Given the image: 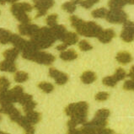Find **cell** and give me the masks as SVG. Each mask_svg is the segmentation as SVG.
Masks as SVG:
<instances>
[{
	"mask_svg": "<svg viewBox=\"0 0 134 134\" xmlns=\"http://www.w3.org/2000/svg\"><path fill=\"white\" fill-rule=\"evenodd\" d=\"M30 41L38 49H45L52 47V44L56 41V39L52 35L51 29L41 27L35 36L30 38Z\"/></svg>",
	"mask_w": 134,
	"mask_h": 134,
	"instance_id": "obj_1",
	"label": "cell"
},
{
	"mask_svg": "<svg viewBox=\"0 0 134 134\" xmlns=\"http://www.w3.org/2000/svg\"><path fill=\"white\" fill-rule=\"evenodd\" d=\"M22 57L25 59L33 61V62L43 65H51L55 61V57L52 55L51 53L39 52V50L33 52H22Z\"/></svg>",
	"mask_w": 134,
	"mask_h": 134,
	"instance_id": "obj_2",
	"label": "cell"
},
{
	"mask_svg": "<svg viewBox=\"0 0 134 134\" xmlns=\"http://www.w3.org/2000/svg\"><path fill=\"white\" fill-rule=\"evenodd\" d=\"M75 30L79 35L86 37H98L103 30L99 25L92 21H83L82 24Z\"/></svg>",
	"mask_w": 134,
	"mask_h": 134,
	"instance_id": "obj_3",
	"label": "cell"
},
{
	"mask_svg": "<svg viewBox=\"0 0 134 134\" xmlns=\"http://www.w3.org/2000/svg\"><path fill=\"white\" fill-rule=\"evenodd\" d=\"M88 108L89 105L86 102L81 101L79 103H74V104L68 105L65 108V112L68 116H87Z\"/></svg>",
	"mask_w": 134,
	"mask_h": 134,
	"instance_id": "obj_4",
	"label": "cell"
},
{
	"mask_svg": "<svg viewBox=\"0 0 134 134\" xmlns=\"http://www.w3.org/2000/svg\"><path fill=\"white\" fill-rule=\"evenodd\" d=\"M105 19L112 24H124L127 20V14L121 9H110L107 13Z\"/></svg>",
	"mask_w": 134,
	"mask_h": 134,
	"instance_id": "obj_5",
	"label": "cell"
},
{
	"mask_svg": "<svg viewBox=\"0 0 134 134\" xmlns=\"http://www.w3.org/2000/svg\"><path fill=\"white\" fill-rule=\"evenodd\" d=\"M34 2V7L37 9L36 18L43 16L47 11L54 5L53 0H32Z\"/></svg>",
	"mask_w": 134,
	"mask_h": 134,
	"instance_id": "obj_6",
	"label": "cell"
},
{
	"mask_svg": "<svg viewBox=\"0 0 134 134\" xmlns=\"http://www.w3.org/2000/svg\"><path fill=\"white\" fill-rule=\"evenodd\" d=\"M49 75L51 76L52 79H55L56 83L58 85H65L68 80V77L66 74L54 68H51L49 69Z\"/></svg>",
	"mask_w": 134,
	"mask_h": 134,
	"instance_id": "obj_7",
	"label": "cell"
},
{
	"mask_svg": "<svg viewBox=\"0 0 134 134\" xmlns=\"http://www.w3.org/2000/svg\"><path fill=\"white\" fill-rule=\"evenodd\" d=\"M19 27V32L20 33L22 36H27L32 37L35 36L39 30V27L36 25H32V24H20L18 26Z\"/></svg>",
	"mask_w": 134,
	"mask_h": 134,
	"instance_id": "obj_8",
	"label": "cell"
},
{
	"mask_svg": "<svg viewBox=\"0 0 134 134\" xmlns=\"http://www.w3.org/2000/svg\"><path fill=\"white\" fill-rule=\"evenodd\" d=\"M10 42L12 43L14 45V47L15 48H17L20 52V51L23 52L25 49V47H27L29 41H27L25 39H23V38H21L20 36L13 34L12 37H11Z\"/></svg>",
	"mask_w": 134,
	"mask_h": 134,
	"instance_id": "obj_9",
	"label": "cell"
},
{
	"mask_svg": "<svg viewBox=\"0 0 134 134\" xmlns=\"http://www.w3.org/2000/svg\"><path fill=\"white\" fill-rule=\"evenodd\" d=\"M51 31L52 33L53 36L55 37L56 40H61L63 41V38L65 37L67 34V29L64 25H56L53 27H51Z\"/></svg>",
	"mask_w": 134,
	"mask_h": 134,
	"instance_id": "obj_10",
	"label": "cell"
},
{
	"mask_svg": "<svg viewBox=\"0 0 134 134\" xmlns=\"http://www.w3.org/2000/svg\"><path fill=\"white\" fill-rule=\"evenodd\" d=\"M11 12L14 14V16L20 21L21 24H28L30 21V18L29 17V15L26 14V12L24 11L19 10L17 9L11 7Z\"/></svg>",
	"mask_w": 134,
	"mask_h": 134,
	"instance_id": "obj_11",
	"label": "cell"
},
{
	"mask_svg": "<svg viewBox=\"0 0 134 134\" xmlns=\"http://www.w3.org/2000/svg\"><path fill=\"white\" fill-rule=\"evenodd\" d=\"M115 36H116V33H115L114 30L112 29H107L103 30L97 38L102 43H109Z\"/></svg>",
	"mask_w": 134,
	"mask_h": 134,
	"instance_id": "obj_12",
	"label": "cell"
},
{
	"mask_svg": "<svg viewBox=\"0 0 134 134\" xmlns=\"http://www.w3.org/2000/svg\"><path fill=\"white\" fill-rule=\"evenodd\" d=\"M0 71L3 72H14L16 71V66H15L14 62L9 60L3 61L0 63Z\"/></svg>",
	"mask_w": 134,
	"mask_h": 134,
	"instance_id": "obj_13",
	"label": "cell"
},
{
	"mask_svg": "<svg viewBox=\"0 0 134 134\" xmlns=\"http://www.w3.org/2000/svg\"><path fill=\"white\" fill-rule=\"evenodd\" d=\"M79 41V36L76 33L74 32H67L66 36L63 38V42L68 47V46H72L78 42Z\"/></svg>",
	"mask_w": 134,
	"mask_h": 134,
	"instance_id": "obj_14",
	"label": "cell"
},
{
	"mask_svg": "<svg viewBox=\"0 0 134 134\" xmlns=\"http://www.w3.org/2000/svg\"><path fill=\"white\" fill-rule=\"evenodd\" d=\"M116 59L118 63H120L121 64H127L130 62H132V57L131 54L127 52H120L117 53Z\"/></svg>",
	"mask_w": 134,
	"mask_h": 134,
	"instance_id": "obj_15",
	"label": "cell"
},
{
	"mask_svg": "<svg viewBox=\"0 0 134 134\" xmlns=\"http://www.w3.org/2000/svg\"><path fill=\"white\" fill-rule=\"evenodd\" d=\"M78 57V54L74 49H69L68 51L61 52L60 58L64 61H72Z\"/></svg>",
	"mask_w": 134,
	"mask_h": 134,
	"instance_id": "obj_16",
	"label": "cell"
},
{
	"mask_svg": "<svg viewBox=\"0 0 134 134\" xmlns=\"http://www.w3.org/2000/svg\"><path fill=\"white\" fill-rule=\"evenodd\" d=\"M25 118L27 121L30 125H34V124H36L38 122L40 121L41 120V114L39 112H36V111H32L28 112V113H25Z\"/></svg>",
	"mask_w": 134,
	"mask_h": 134,
	"instance_id": "obj_17",
	"label": "cell"
},
{
	"mask_svg": "<svg viewBox=\"0 0 134 134\" xmlns=\"http://www.w3.org/2000/svg\"><path fill=\"white\" fill-rule=\"evenodd\" d=\"M10 94L11 96H12L13 99V102H19L20 99L21 98V96L24 94V90H23V88L21 86H15L14 87L12 90H10Z\"/></svg>",
	"mask_w": 134,
	"mask_h": 134,
	"instance_id": "obj_18",
	"label": "cell"
},
{
	"mask_svg": "<svg viewBox=\"0 0 134 134\" xmlns=\"http://www.w3.org/2000/svg\"><path fill=\"white\" fill-rule=\"evenodd\" d=\"M96 80V75L94 72L91 71H86L81 75V81L83 83H92L93 82H94Z\"/></svg>",
	"mask_w": 134,
	"mask_h": 134,
	"instance_id": "obj_19",
	"label": "cell"
},
{
	"mask_svg": "<svg viewBox=\"0 0 134 134\" xmlns=\"http://www.w3.org/2000/svg\"><path fill=\"white\" fill-rule=\"evenodd\" d=\"M19 52H20V51H19L17 48L14 47L12 49L6 50V51L3 52V57H4L5 60L14 62V60L16 59L19 56Z\"/></svg>",
	"mask_w": 134,
	"mask_h": 134,
	"instance_id": "obj_20",
	"label": "cell"
},
{
	"mask_svg": "<svg viewBox=\"0 0 134 134\" xmlns=\"http://www.w3.org/2000/svg\"><path fill=\"white\" fill-rule=\"evenodd\" d=\"M13 34L9 30H7L4 29H0V43L3 45H5L7 43L10 42L11 37Z\"/></svg>",
	"mask_w": 134,
	"mask_h": 134,
	"instance_id": "obj_21",
	"label": "cell"
},
{
	"mask_svg": "<svg viewBox=\"0 0 134 134\" xmlns=\"http://www.w3.org/2000/svg\"><path fill=\"white\" fill-rule=\"evenodd\" d=\"M121 38L125 42H132L134 40V33L130 30L123 28V30L121 33Z\"/></svg>",
	"mask_w": 134,
	"mask_h": 134,
	"instance_id": "obj_22",
	"label": "cell"
},
{
	"mask_svg": "<svg viewBox=\"0 0 134 134\" xmlns=\"http://www.w3.org/2000/svg\"><path fill=\"white\" fill-rule=\"evenodd\" d=\"M11 7L14 8V9H17L19 10L24 11V12H26V13L30 12V11L33 9V7L28 3H14Z\"/></svg>",
	"mask_w": 134,
	"mask_h": 134,
	"instance_id": "obj_23",
	"label": "cell"
},
{
	"mask_svg": "<svg viewBox=\"0 0 134 134\" xmlns=\"http://www.w3.org/2000/svg\"><path fill=\"white\" fill-rule=\"evenodd\" d=\"M127 4L126 0H116V1H109L108 6L110 8V9H121L122 7H124Z\"/></svg>",
	"mask_w": 134,
	"mask_h": 134,
	"instance_id": "obj_24",
	"label": "cell"
},
{
	"mask_svg": "<svg viewBox=\"0 0 134 134\" xmlns=\"http://www.w3.org/2000/svg\"><path fill=\"white\" fill-rule=\"evenodd\" d=\"M28 79H29L28 74L25 72L20 71V72H17L16 74H14V80L17 83H24L25 81H27Z\"/></svg>",
	"mask_w": 134,
	"mask_h": 134,
	"instance_id": "obj_25",
	"label": "cell"
},
{
	"mask_svg": "<svg viewBox=\"0 0 134 134\" xmlns=\"http://www.w3.org/2000/svg\"><path fill=\"white\" fill-rule=\"evenodd\" d=\"M107 13H108V10L105 8H101V9H97L94 10L92 12V16L94 18H97V19H100V18H105Z\"/></svg>",
	"mask_w": 134,
	"mask_h": 134,
	"instance_id": "obj_26",
	"label": "cell"
},
{
	"mask_svg": "<svg viewBox=\"0 0 134 134\" xmlns=\"http://www.w3.org/2000/svg\"><path fill=\"white\" fill-rule=\"evenodd\" d=\"M38 87H39L43 92H45V93H47V94L51 93V92H52L53 90H54V86H53L52 83H47V82L40 83L39 85H38Z\"/></svg>",
	"mask_w": 134,
	"mask_h": 134,
	"instance_id": "obj_27",
	"label": "cell"
},
{
	"mask_svg": "<svg viewBox=\"0 0 134 134\" xmlns=\"http://www.w3.org/2000/svg\"><path fill=\"white\" fill-rule=\"evenodd\" d=\"M63 9L65 10L66 12L68 13H70V14H72L75 11L76 9V4H74L72 2H66V3H64L63 6Z\"/></svg>",
	"mask_w": 134,
	"mask_h": 134,
	"instance_id": "obj_28",
	"label": "cell"
},
{
	"mask_svg": "<svg viewBox=\"0 0 134 134\" xmlns=\"http://www.w3.org/2000/svg\"><path fill=\"white\" fill-rule=\"evenodd\" d=\"M102 82H103V85H105V86H109V87H114V86H116L117 83V81L113 76H108V77L104 78Z\"/></svg>",
	"mask_w": 134,
	"mask_h": 134,
	"instance_id": "obj_29",
	"label": "cell"
},
{
	"mask_svg": "<svg viewBox=\"0 0 134 134\" xmlns=\"http://www.w3.org/2000/svg\"><path fill=\"white\" fill-rule=\"evenodd\" d=\"M9 116L10 119L12 120L13 121H14V122H18L19 120H20L21 118V116H22L20 112V110H19L17 108H15V107L13 109L12 111L9 114Z\"/></svg>",
	"mask_w": 134,
	"mask_h": 134,
	"instance_id": "obj_30",
	"label": "cell"
},
{
	"mask_svg": "<svg viewBox=\"0 0 134 134\" xmlns=\"http://www.w3.org/2000/svg\"><path fill=\"white\" fill-rule=\"evenodd\" d=\"M126 76H127V74H126L125 70L122 69L121 68H117V69H116V72H115V74L113 75V77L116 79V80L117 82H119V81H121V80L124 79Z\"/></svg>",
	"mask_w": 134,
	"mask_h": 134,
	"instance_id": "obj_31",
	"label": "cell"
},
{
	"mask_svg": "<svg viewBox=\"0 0 134 134\" xmlns=\"http://www.w3.org/2000/svg\"><path fill=\"white\" fill-rule=\"evenodd\" d=\"M57 14H50L47 16V20H46V22L48 26L50 27H53L57 25Z\"/></svg>",
	"mask_w": 134,
	"mask_h": 134,
	"instance_id": "obj_32",
	"label": "cell"
},
{
	"mask_svg": "<svg viewBox=\"0 0 134 134\" xmlns=\"http://www.w3.org/2000/svg\"><path fill=\"white\" fill-rule=\"evenodd\" d=\"M110 116V110L107 109H100L95 114V117L101 118V119L107 120V118Z\"/></svg>",
	"mask_w": 134,
	"mask_h": 134,
	"instance_id": "obj_33",
	"label": "cell"
},
{
	"mask_svg": "<svg viewBox=\"0 0 134 134\" xmlns=\"http://www.w3.org/2000/svg\"><path fill=\"white\" fill-rule=\"evenodd\" d=\"M79 49L81 50V51L83 52H87V51H90V50H91L92 48H93V47L90 44V42H88L87 41L85 40H82L79 41Z\"/></svg>",
	"mask_w": 134,
	"mask_h": 134,
	"instance_id": "obj_34",
	"label": "cell"
},
{
	"mask_svg": "<svg viewBox=\"0 0 134 134\" xmlns=\"http://www.w3.org/2000/svg\"><path fill=\"white\" fill-rule=\"evenodd\" d=\"M36 106V103L32 99V100L26 103L25 105H23V109H24V111L25 113H28V112H30V111H32V110H34Z\"/></svg>",
	"mask_w": 134,
	"mask_h": 134,
	"instance_id": "obj_35",
	"label": "cell"
},
{
	"mask_svg": "<svg viewBox=\"0 0 134 134\" xmlns=\"http://www.w3.org/2000/svg\"><path fill=\"white\" fill-rule=\"evenodd\" d=\"M83 20H82L81 19H79V17H77L76 15H72L70 17V22H71V25L74 28H78L79 26L80 25L83 23Z\"/></svg>",
	"mask_w": 134,
	"mask_h": 134,
	"instance_id": "obj_36",
	"label": "cell"
},
{
	"mask_svg": "<svg viewBox=\"0 0 134 134\" xmlns=\"http://www.w3.org/2000/svg\"><path fill=\"white\" fill-rule=\"evenodd\" d=\"M99 1V0H82L79 4L85 9H90L92 6L95 4V3H97Z\"/></svg>",
	"mask_w": 134,
	"mask_h": 134,
	"instance_id": "obj_37",
	"label": "cell"
},
{
	"mask_svg": "<svg viewBox=\"0 0 134 134\" xmlns=\"http://www.w3.org/2000/svg\"><path fill=\"white\" fill-rule=\"evenodd\" d=\"M14 108V106L12 104L3 105H1V107H0V112L9 115L11 111H12Z\"/></svg>",
	"mask_w": 134,
	"mask_h": 134,
	"instance_id": "obj_38",
	"label": "cell"
},
{
	"mask_svg": "<svg viewBox=\"0 0 134 134\" xmlns=\"http://www.w3.org/2000/svg\"><path fill=\"white\" fill-rule=\"evenodd\" d=\"M79 134H96V130L86 126H83L81 129H79Z\"/></svg>",
	"mask_w": 134,
	"mask_h": 134,
	"instance_id": "obj_39",
	"label": "cell"
},
{
	"mask_svg": "<svg viewBox=\"0 0 134 134\" xmlns=\"http://www.w3.org/2000/svg\"><path fill=\"white\" fill-rule=\"evenodd\" d=\"M10 86V83L9 79L5 77H0V89L8 90Z\"/></svg>",
	"mask_w": 134,
	"mask_h": 134,
	"instance_id": "obj_40",
	"label": "cell"
},
{
	"mask_svg": "<svg viewBox=\"0 0 134 134\" xmlns=\"http://www.w3.org/2000/svg\"><path fill=\"white\" fill-rule=\"evenodd\" d=\"M32 99H33L32 95L24 93V94L22 95L21 98L20 99V100H19V103H20V104H21L22 105H25L26 103H28L29 101L32 100Z\"/></svg>",
	"mask_w": 134,
	"mask_h": 134,
	"instance_id": "obj_41",
	"label": "cell"
},
{
	"mask_svg": "<svg viewBox=\"0 0 134 134\" xmlns=\"http://www.w3.org/2000/svg\"><path fill=\"white\" fill-rule=\"evenodd\" d=\"M109 98V94L107 92H99L95 95V99L98 101H105Z\"/></svg>",
	"mask_w": 134,
	"mask_h": 134,
	"instance_id": "obj_42",
	"label": "cell"
},
{
	"mask_svg": "<svg viewBox=\"0 0 134 134\" xmlns=\"http://www.w3.org/2000/svg\"><path fill=\"white\" fill-rule=\"evenodd\" d=\"M124 90H134V81L133 80H127L124 83Z\"/></svg>",
	"mask_w": 134,
	"mask_h": 134,
	"instance_id": "obj_43",
	"label": "cell"
},
{
	"mask_svg": "<svg viewBox=\"0 0 134 134\" xmlns=\"http://www.w3.org/2000/svg\"><path fill=\"white\" fill-rule=\"evenodd\" d=\"M113 131L110 128H100L96 131V134H113Z\"/></svg>",
	"mask_w": 134,
	"mask_h": 134,
	"instance_id": "obj_44",
	"label": "cell"
},
{
	"mask_svg": "<svg viewBox=\"0 0 134 134\" xmlns=\"http://www.w3.org/2000/svg\"><path fill=\"white\" fill-rule=\"evenodd\" d=\"M124 28L130 30L131 31H132L134 33V23L129 21V20H127L124 23Z\"/></svg>",
	"mask_w": 134,
	"mask_h": 134,
	"instance_id": "obj_45",
	"label": "cell"
},
{
	"mask_svg": "<svg viewBox=\"0 0 134 134\" xmlns=\"http://www.w3.org/2000/svg\"><path fill=\"white\" fill-rule=\"evenodd\" d=\"M25 134H34L35 133V128L33 127V126H29L26 128H25Z\"/></svg>",
	"mask_w": 134,
	"mask_h": 134,
	"instance_id": "obj_46",
	"label": "cell"
},
{
	"mask_svg": "<svg viewBox=\"0 0 134 134\" xmlns=\"http://www.w3.org/2000/svg\"><path fill=\"white\" fill-rule=\"evenodd\" d=\"M68 47L66 45H65L64 43H63L62 45H58L57 47V51H61V52H63V51H65L66 50V48H67Z\"/></svg>",
	"mask_w": 134,
	"mask_h": 134,
	"instance_id": "obj_47",
	"label": "cell"
},
{
	"mask_svg": "<svg viewBox=\"0 0 134 134\" xmlns=\"http://www.w3.org/2000/svg\"><path fill=\"white\" fill-rule=\"evenodd\" d=\"M18 0H0V4H5L6 3H14L15 2H17Z\"/></svg>",
	"mask_w": 134,
	"mask_h": 134,
	"instance_id": "obj_48",
	"label": "cell"
},
{
	"mask_svg": "<svg viewBox=\"0 0 134 134\" xmlns=\"http://www.w3.org/2000/svg\"><path fill=\"white\" fill-rule=\"evenodd\" d=\"M128 76L132 79V80H133V81H134V66H132L131 68V70H130V72H129Z\"/></svg>",
	"mask_w": 134,
	"mask_h": 134,
	"instance_id": "obj_49",
	"label": "cell"
},
{
	"mask_svg": "<svg viewBox=\"0 0 134 134\" xmlns=\"http://www.w3.org/2000/svg\"><path fill=\"white\" fill-rule=\"evenodd\" d=\"M82 0H71V2H72L74 3V4H79L80 3H81Z\"/></svg>",
	"mask_w": 134,
	"mask_h": 134,
	"instance_id": "obj_50",
	"label": "cell"
},
{
	"mask_svg": "<svg viewBox=\"0 0 134 134\" xmlns=\"http://www.w3.org/2000/svg\"><path fill=\"white\" fill-rule=\"evenodd\" d=\"M126 2L128 4H134V0H126Z\"/></svg>",
	"mask_w": 134,
	"mask_h": 134,
	"instance_id": "obj_51",
	"label": "cell"
},
{
	"mask_svg": "<svg viewBox=\"0 0 134 134\" xmlns=\"http://www.w3.org/2000/svg\"><path fill=\"white\" fill-rule=\"evenodd\" d=\"M0 134H8V133H5V132H0Z\"/></svg>",
	"mask_w": 134,
	"mask_h": 134,
	"instance_id": "obj_52",
	"label": "cell"
},
{
	"mask_svg": "<svg viewBox=\"0 0 134 134\" xmlns=\"http://www.w3.org/2000/svg\"><path fill=\"white\" fill-rule=\"evenodd\" d=\"M68 134H74V133H72V132H68Z\"/></svg>",
	"mask_w": 134,
	"mask_h": 134,
	"instance_id": "obj_53",
	"label": "cell"
},
{
	"mask_svg": "<svg viewBox=\"0 0 134 134\" xmlns=\"http://www.w3.org/2000/svg\"><path fill=\"white\" fill-rule=\"evenodd\" d=\"M110 1H116V0H110Z\"/></svg>",
	"mask_w": 134,
	"mask_h": 134,
	"instance_id": "obj_54",
	"label": "cell"
},
{
	"mask_svg": "<svg viewBox=\"0 0 134 134\" xmlns=\"http://www.w3.org/2000/svg\"><path fill=\"white\" fill-rule=\"evenodd\" d=\"M0 121H1V116H0Z\"/></svg>",
	"mask_w": 134,
	"mask_h": 134,
	"instance_id": "obj_55",
	"label": "cell"
}]
</instances>
